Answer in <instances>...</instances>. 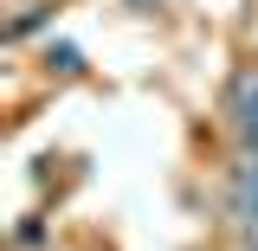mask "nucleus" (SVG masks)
<instances>
[{"mask_svg":"<svg viewBox=\"0 0 258 251\" xmlns=\"http://www.w3.org/2000/svg\"><path fill=\"white\" fill-rule=\"evenodd\" d=\"M232 129L258 155V71H239V84H232Z\"/></svg>","mask_w":258,"mask_h":251,"instance_id":"1","label":"nucleus"}]
</instances>
